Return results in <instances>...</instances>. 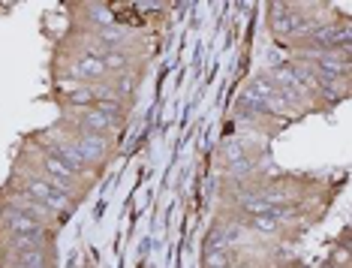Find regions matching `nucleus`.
I'll use <instances>...</instances> for the list:
<instances>
[{
  "label": "nucleus",
  "mask_w": 352,
  "mask_h": 268,
  "mask_svg": "<svg viewBox=\"0 0 352 268\" xmlns=\"http://www.w3.org/2000/svg\"><path fill=\"white\" fill-rule=\"evenodd\" d=\"M12 187L19 184V190L21 193H28L30 199H36V202H43L45 208L52 211L54 217H58V223H67L69 217L76 214V208H78V202L73 196H67V193H60L58 187H52L49 181H45L43 175H36V172H30V169H15V175H12Z\"/></svg>",
  "instance_id": "obj_1"
},
{
  "label": "nucleus",
  "mask_w": 352,
  "mask_h": 268,
  "mask_svg": "<svg viewBox=\"0 0 352 268\" xmlns=\"http://www.w3.org/2000/svg\"><path fill=\"white\" fill-rule=\"evenodd\" d=\"M205 268H232V254L205 247Z\"/></svg>",
  "instance_id": "obj_2"
}]
</instances>
